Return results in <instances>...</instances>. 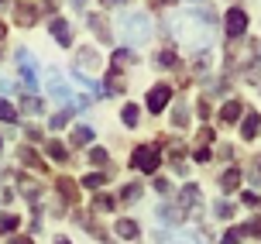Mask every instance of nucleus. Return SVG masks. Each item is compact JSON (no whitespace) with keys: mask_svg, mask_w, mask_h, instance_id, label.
<instances>
[{"mask_svg":"<svg viewBox=\"0 0 261 244\" xmlns=\"http://www.w3.org/2000/svg\"><path fill=\"white\" fill-rule=\"evenodd\" d=\"M120 35H124L127 45H148V41H151V21H148V14H141V11L124 14Z\"/></svg>","mask_w":261,"mask_h":244,"instance_id":"1","label":"nucleus"},{"mask_svg":"<svg viewBox=\"0 0 261 244\" xmlns=\"http://www.w3.org/2000/svg\"><path fill=\"white\" fill-rule=\"evenodd\" d=\"M130 162H134V168H141V172H151V176H155V168L162 165V152H158L155 144H138L134 155H130Z\"/></svg>","mask_w":261,"mask_h":244,"instance_id":"2","label":"nucleus"},{"mask_svg":"<svg viewBox=\"0 0 261 244\" xmlns=\"http://www.w3.org/2000/svg\"><path fill=\"white\" fill-rule=\"evenodd\" d=\"M17 65H21V83H24L28 90H35V86H38V69L31 62L28 48H17Z\"/></svg>","mask_w":261,"mask_h":244,"instance_id":"3","label":"nucleus"},{"mask_svg":"<svg viewBox=\"0 0 261 244\" xmlns=\"http://www.w3.org/2000/svg\"><path fill=\"white\" fill-rule=\"evenodd\" d=\"M169 100H172V90L165 83H158V86L148 90V110H151V114H162V110L169 107Z\"/></svg>","mask_w":261,"mask_h":244,"instance_id":"4","label":"nucleus"},{"mask_svg":"<svg viewBox=\"0 0 261 244\" xmlns=\"http://www.w3.org/2000/svg\"><path fill=\"white\" fill-rule=\"evenodd\" d=\"M244 31H248V14L241 11V7H230V11H227V35L237 38V35H244Z\"/></svg>","mask_w":261,"mask_h":244,"instance_id":"5","label":"nucleus"},{"mask_svg":"<svg viewBox=\"0 0 261 244\" xmlns=\"http://www.w3.org/2000/svg\"><path fill=\"white\" fill-rule=\"evenodd\" d=\"M48 31H52V38L62 45V48H69L72 45V28H69V21H62V17H55L52 25H48Z\"/></svg>","mask_w":261,"mask_h":244,"instance_id":"6","label":"nucleus"},{"mask_svg":"<svg viewBox=\"0 0 261 244\" xmlns=\"http://www.w3.org/2000/svg\"><path fill=\"white\" fill-rule=\"evenodd\" d=\"M48 93H52L55 100H72V93H69L65 79L59 76V72H52V76H48Z\"/></svg>","mask_w":261,"mask_h":244,"instance_id":"7","label":"nucleus"},{"mask_svg":"<svg viewBox=\"0 0 261 244\" xmlns=\"http://www.w3.org/2000/svg\"><path fill=\"white\" fill-rule=\"evenodd\" d=\"M258 128H261V114H248V117H244V124H241V138H244V141L258 138Z\"/></svg>","mask_w":261,"mask_h":244,"instance_id":"8","label":"nucleus"},{"mask_svg":"<svg viewBox=\"0 0 261 244\" xmlns=\"http://www.w3.org/2000/svg\"><path fill=\"white\" fill-rule=\"evenodd\" d=\"M86 25H90L93 35H100V41H110V28H107V21L100 17V14H90V17H86Z\"/></svg>","mask_w":261,"mask_h":244,"instance_id":"9","label":"nucleus"},{"mask_svg":"<svg viewBox=\"0 0 261 244\" xmlns=\"http://www.w3.org/2000/svg\"><path fill=\"white\" fill-rule=\"evenodd\" d=\"M241 114H244V103H241V100H230L227 107H223L220 120H223V124H237V117H241Z\"/></svg>","mask_w":261,"mask_h":244,"instance_id":"10","label":"nucleus"},{"mask_svg":"<svg viewBox=\"0 0 261 244\" xmlns=\"http://www.w3.org/2000/svg\"><path fill=\"white\" fill-rule=\"evenodd\" d=\"M141 182H127V186H124V189H120V203H138V200H141Z\"/></svg>","mask_w":261,"mask_h":244,"instance_id":"11","label":"nucleus"},{"mask_svg":"<svg viewBox=\"0 0 261 244\" xmlns=\"http://www.w3.org/2000/svg\"><path fill=\"white\" fill-rule=\"evenodd\" d=\"M220 186L227 189V193H234L237 186H241V172H237V168H227V172L220 176Z\"/></svg>","mask_w":261,"mask_h":244,"instance_id":"12","label":"nucleus"},{"mask_svg":"<svg viewBox=\"0 0 261 244\" xmlns=\"http://www.w3.org/2000/svg\"><path fill=\"white\" fill-rule=\"evenodd\" d=\"M117 234L124 241H134V237H138V224H134V220H117Z\"/></svg>","mask_w":261,"mask_h":244,"instance_id":"13","label":"nucleus"},{"mask_svg":"<svg viewBox=\"0 0 261 244\" xmlns=\"http://www.w3.org/2000/svg\"><path fill=\"white\" fill-rule=\"evenodd\" d=\"M17 25H35V17H38V14H35V7H28V4H17Z\"/></svg>","mask_w":261,"mask_h":244,"instance_id":"14","label":"nucleus"},{"mask_svg":"<svg viewBox=\"0 0 261 244\" xmlns=\"http://www.w3.org/2000/svg\"><path fill=\"white\" fill-rule=\"evenodd\" d=\"M172 124H175V128H186V124H189V107H186V103H175V110H172Z\"/></svg>","mask_w":261,"mask_h":244,"instance_id":"15","label":"nucleus"},{"mask_svg":"<svg viewBox=\"0 0 261 244\" xmlns=\"http://www.w3.org/2000/svg\"><path fill=\"white\" fill-rule=\"evenodd\" d=\"M17 158H21L24 165H31V168H41V158L31 152V148H17Z\"/></svg>","mask_w":261,"mask_h":244,"instance_id":"16","label":"nucleus"},{"mask_svg":"<svg viewBox=\"0 0 261 244\" xmlns=\"http://www.w3.org/2000/svg\"><path fill=\"white\" fill-rule=\"evenodd\" d=\"M158 244H199V241H196V237H189V234H175V237L158 234Z\"/></svg>","mask_w":261,"mask_h":244,"instance_id":"17","label":"nucleus"},{"mask_svg":"<svg viewBox=\"0 0 261 244\" xmlns=\"http://www.w3.org/2000/svg\"><path fill=\"white\" fill-rule=\"evenodd\" d=\"M45 148H48V155H52L55 162H65V158H69V152H65V144H59V141H48Z\"/></svg>","mask_w":261,"mask_h":244,"instance_id":"18","label":"nucleus"},{"mask_svg":"<svg viewBox=\"0 0 261 244\" xmlns=\"http://www.w3.org/2000/svg\"><path fill=\"white\" fill-rule=\"evenodd\" d=\"M120 120H124L127 128H134V124H138V107H134V103H127V107L120 110Z\"/></svg>","mask_w":261,"mask_h":244,"instance_id":"19","label":"nucleus"},{"mask_svg":"<svg viewBox=\"0 0 261 244\" xmlns=\"http://www.w3.org/2000/svg\"><path fill=\"white\" fill-rule=\"evenodd\" d=\"M0 120H7V124H14V120H17V107H11L7 100H0Z\"/></svg>","mask_w":261,"mask_h":244,"instance_id":"20","label":"nucleus"},{"mask_svg":"<svg viewBox=\"0 0 261 244\" xmlns=\"http://www.w3.org/2000/svg\"><path fill=\"white\" fill-rule=\"evenodd\" d=\"M93 141V131L90 128H76L72 131V144H90Z\"/></svg>","mask_w":261,"mask_h":244,"instance_id":"21","label":"nucleus"},{"mask_svg":"<svg viewBox=\"0 0 261 244\" xmlns=\"http://www.w3.org/2000/svg\"><path fill=\"white\" fill-rule=\"evenodd\" d=\"M79 65H100L96 52H93V48H79Z\"/></svg>","mask_w":261,"mask_h":244,"instance_id":"22","label":"nucleus"},{"mask_svg":"<svg viewBox=\"0 0 261 244\" xmlns=\"http://www.w3.org/2000/svg\"><path fill=\"white\" fill-rule=\"evenodd\" d=\"M14 227H17V217H14V213H4V217H0V234H11Z\"/></svg>","mask_w":261,"mask_h":244,"instance_id":"23","label":"nucleus"},{"mask_svg":"<svg viewBox=\"0 0 261 244\" xmlns=\"http://www.w3.org/2000/svg\"><path fill=\"white\" fill-rule=\"evenodd\" d=\"M155 65H162V69H172V65H175V55H172V52H158V55H155Z\"/></svg>","mask_w":261,"mask_h":244,"instance_id":"24","label":"nucleus"},{"mask_svg":"<svg viewBox=\"0 0 261 244\" xmlns=\"http://www.w3.org/2000/svg\"><path fill=\"white\" fill-rule=\"evenodd\" d=\"M103 172H93V176H86V179H83V186H86V189H96V186H103Z\"/></svg>","mask_w":261,"mask_h":244,"instance_id":"25","label":"nucleus"},{"mask_svg":"<svg viewBox=\"0 0 261 244\" xmlns=\"http://www.w3.org/2000/svg\"><path fill=\"white\" fill-rule=\"evenodd\" d=\"M24 110H28V114H41L45 107H41V100H38V96H24Z\"/></svg>","mask_w":261,"mask_h":244,"instance_id":"26","label":"nucleus"},{"mask_svg":"<svg viewBox=\"0 0 261 244\" xmlns=\"http://www.w3.org/2000/svg\"><path fill=\"white\" fill-rule=\"evenodd\" d=\"M69 114H72V107H65L62 114H55V117H52V120H48V124H52V128H55V131H59V128H65V120H69Z\"/></svg>","mask_w":261,"mask_h":244,"instance_id":"27","label":"nucleus"},{"mask_svg":"<svg viewBox=\"0 0 261 244\" xmlns=\"http://www.w3.org/2000/svg\"><path fill=\"white\" fill-rule=\"evenodd\" d=\"M213 210H217L220 217H234V210H230V203H227V200H217V206H213Z\"/></svg>","mask_w":261,"mask_h":244,"instance_id":"28","label":"nucleus"},{"mask_svg":"<svg viewBox=\"0 0 261 244\" xmlns=\"http://www.w3.org/2000/svg\"><path fill=\"white\" fill-rule=\"evenodd\" d=\"M90 162H93V165H103V162H107V152H103V148H93V152H90Z\"/></svg>","mask_w":261,"mask_h":244,"instance_id":"29","label":"nucleus"},{"mask_svg":"<svg viewBox=\"0 0 261 244\" xmlns=\"http://www.w3.org/2000/svg\"><path fill=\"white\" fill-rule=\"evenodd\" d=\"M241 237H244V231H227L223 234V244H241Z\"/></svg>","mask_w":261,"mask_h":244,"instance_id":"30","label":"nucleus"},{"mask_svg":"<svg viewBox=\"0 0 261 244\" xmlns=\"http://www.w3.org/2000/svg\"><path fill=\"white\" fill-rule=\"evenodd\" d=\"M59 189H62V196H76V186H72L69 179H62V182H59Z\"/></svg>","mask_w":261,"mask_h":244,"instance_id":"31","label":"nucleus"},{"mask_svg":"<svg viewBox=\"0 0 261 244\" xmlns=\"http://www.w3.org/2000/svg\"><path fill=\"white\" fill-rule=\"evenodd\" d=\"M110 206H114L110 196H96V210H110Z\"/></svg>","mask_w":261,"mask_h":244,"instance_id":"32","label":"nucleus"},{"mask_svg":"<svg viewBox=\"0 0 261 244\" xmlns=\"http://www.w3.org/2000/svg\"><path fill=\"white\" fill-rule=\"evenodd\" d=\"M244 234H261V217H258V220H251L248 227H244Z\"/></svg>","mask_w":261,"mask_h":244,"instance_id":"33","label":"nucleus"},{"mask_svg":"<svg viewBox=\"0 0 261 244\" xmlns=\"http://www.w3.org/2000/svg\"><path fill=\"white\" fill-rule=\"evenodd\" d=\"M196 162H210V148L203 144V148H196Z\"/></svg>","mask_w":261,"mask_h":244,"instance_id":"34","label":"nucleus"},{"mask_svg":"<svg viewBox=\"0 0 261 244\" xmlns=\"http://www.w3.org/2000/svg\"><path fill=\"white\" fill-rule=\"evenodd\" d=\"M199 117H210V100H199Z\"/></svg>","mask_w":261,"mask_h":244,"instance_id":"35","label":"nucleus"},{"mask_svg":"<svg viewBox=\"0 0 261 244\" xmlns=\"http://www.w3.org/2000/svg\"><path fill=\"white\" fill-rule=\"evenodd\" d=\"M244 203H248V206H258L261 200H258V196H254V193H244Z\"/></svg>","mask_w":261,"mask_h":244,"instance_id":"36","label":"nucleus"},{"mask_svg":"<svg viewBox=\"0 0 261 244\" xmlns=\"http://www.w3.org/2000/svg\"><path fill=\"white\" fill-rule=\"evenodd\" d=\"M7 244H31V241H28V237H11Z\"/></svg>","mask_w":261,"mask_h":244,"instance_id":"37","label":"nucleus"},{"mask_svg":"<svg viewBox=\"0 0 261 244\" xmlns=\"http://www.w3.org/2000/svg\"><path fill=\"white\" fill-rule=\"evenodd\" d=\"M107 7H117V4H124V0H103Z\"/></svg>","mask_w":261,"mask_h":244,"instance_id":"38","label":"nucleus"},{"mask_svg":"<svg viewBox=\"0 0 261 244\" xmlns=\"http://www.w3.org/2000/svg\"><path fill=\"white\" fill-rule=\"evenodd\" d=\"M4 35H7V28H4V25H0V38H4Z\"/></svg>","mask_w":261,"mask_h":244,"instance_id":"39","label":"nucleus"},{"mask_svg":"<svg viewBox=\"0 0 261 244\" xmlns=\"http://www.w3.org/2000/svg\"><path fill=\"white\" fill-rule=\"evenodd\" d=\"M72 4H76V7H83V4H86V0H72Z\"/></svg>","mask_w":261,"mask_h":244,"instance_id":"40","label":"nucleus"},{"mask_svg":"<svg viewBox=\"0 0 261 244\" xmlns=\"http://www.w3.org/2000/svg\"><path fill=\"white\" fill-rule=\"evenodd\" d=\"M55 244H69V241H65V237H59V241H55Z\"/></svg>","mask_w":261,"mask_h":244,"instance_id":"41","label":"nucleus"},{"mask_svg":"<svg viewBox=\"0 0 261 244\" xmlns=\"http://www.w3.org/2000/svg\"><path fill=\"white\" fill-rule=\"evenodd\" d=\"M158 4H175V0H158Z\"/></svg>","mask_w":261,"mask_h":244,"instance_id":"42","label":"nucleus"},{"mask_svg":"<svg viewBox=\"0 0 261 244\" xmlns=\"http://www.w3.org/2000/svg\"><path fill=\"white\" fill-rule=\"evenodd\" d=\"M0 7H7V0H0Z\"/></svg>","mask_w":261,"mask_h":244,"instance_id":"43","label":"nucleus"},{"mask_svg":"<svg viewBox=\"0 0 261 244\" xmlns=\"http://www.w3.org/2000/svg\"><path fill=\"white\" fill-rule=\"evenodd\" d=\"M258 168H261V155H258Z\"/></svg>","mask_w":261,"mask_h":244,"instance_id":"44","label":"nucleus"},{"mask_svg":"<svg viewBox=\"0 0 261 244\" xmlns=\"http://www.w3.org/2000/svg\"><path fill=\"white\" fill-rule=\"evenodd\" d=\"M0 148H4V141H0Z\"/></svg>","mask_w":261,"mask_h":244,"instance_id":"45","label":"nucleus"}]
</instances>
